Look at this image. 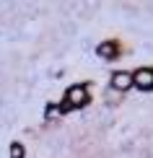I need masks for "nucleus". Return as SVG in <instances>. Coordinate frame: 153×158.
Returning <instances> with one entry per match:
<instances>
[{
    "instance_id": "obj_5",
    "label": "nucleus",
    "mask_w": 153,
    "mask_h": 158,
    "mask_svg": "<svg viewBox=\"0 0 153 158\" xmlns=\"http://www.w3.org/2000/svg\"><path fill=\"white\" fill-rule=\"evenodd\" d=\"M11 156H13V158H23V148H21V145H13V148H11Z\"/></svg>"
},
{
    "instance_id": "obj_1",
    "label": "nucleus",
    "mask_w": 153,
    "mask_h": 158,
    "mask_svg": "<svg viewBox=\"0 0 153 158\" xmlns=\"http://www.w3.org/2000/svg\"><path fill=\"white\" fill-rule=\"evenodd\" d=\"M132 83H135L138 88H143V91L153 88V70H138V73L132 75Z\"/></svg>"
},
{
    "instance_id": "obj_2",
    "label": "nucleus",
    "mask_w": 153,
    "mask_h": 158,
    "mask_svg": "<svg viewBox=\"0 0 153 158\" xmlns=\"http://www.w3.org/2000/svg\"><path fill=\"white\" fill-rule=\"evenodd\" d=\"M86 98H88V94H86L83 85H73L68 91V104H73V106H83Z\"/></svg>"
},
{
    "instance_id": "obj_4",
    "label": "nucleus",
    "mask_w": 153,
    "mask_h": 158,
    "mask_svg": "<svg viewBox=\"0 0 153 158\" xmlns=\"http://www.w3.org/2000/svg\"><path fill=\"white\" fill-rule=\"evenodd\" d=\"M99 55H101V57H112V55H114V47H112V44L106 42V44H101V49H99Z\"/></svg>"
},
{
    "instance_id": "obj_3",
    "label": "nucleus",
    "mask_w": 153,
    "mask_h": 158,
    "mask_svg": "<svg viewBox=\"0 0 153 158\" xmlns=\"http://www.w3.org/2000/svg\"><path fill=\"white\" fill-rule=\"evenodd\" d=\"M112 85H114L117 91H127L132 85V75L130 73H114L112 75Z\"/></svg>"
}]
</instances>
